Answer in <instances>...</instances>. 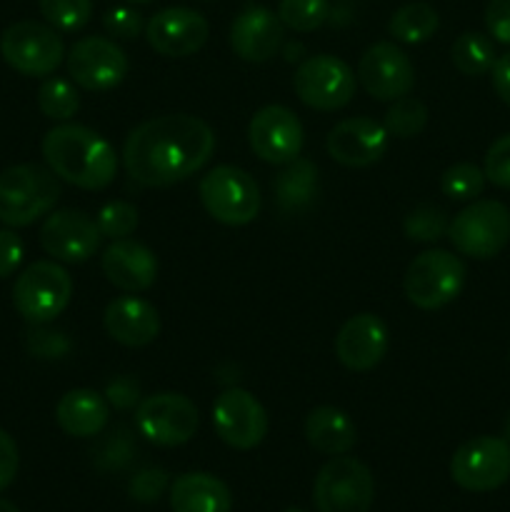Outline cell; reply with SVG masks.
Listing matches in <instances>:
<instances>
[{"label": "cell", "instance_id": "6da1fadb", "mask_svg": "<svg viewBox=\"0 0 510 512\" xmlns=\"http://www.w3.org/2000/svg\"><path fill=\"white\" fill-rule=\"evenodd\" d=\"M215 153V133L188 113L158 115L130 130L123 165L143 188H168L200 173Z\"/></svg>", "mask_w": 510, "mask_h": 512}, {"label": "cell", "instance_id": "7a4b0ae2", "mask_svg": "<svg viewBox=\"0 0 510 512\" xmlns=\"http://www.w3.org/2000/svg\"><path fill=\"white\" fill-rule=\"evenodd\" d=\"M40 150H43L45 165L60 180L75 188L103 190L113 183L118 173L115 148L88 125H55L45 133Z\"/></svg>", "mask_w": 510, "mask_h": 512}, {"label": "cell", "instance_id": "3957f363", "mask_svg": "<svg viewBox=\"0 0 510 512\" xmlns=\"http://www.w3.org/2000/svg\"><path fill=\"white\" fill-rule=\"evenodd\" d=\"M60 200V178L35 163L10 165L0 173V223L25 228L53 213Z\"/></svg>", "mask_w": 510, "mask_h": 512}, {"label": "cell", "instance_id": "277c9868", "mask_svg": "<svg viewBox=\"0 0 510 512\" xmlns=\"http://www.w3.org/2000/svg\"><path fill=\"white\" fill-rule=\"evenodd\" d=\"M200 203L218 223L240 228L258 218L260 190L253 175L235 165H215L200 178Z\"/></svg>", "mask_w": 510, "mask_h": 512}, {"label": "cell", "instance_id": "5b68a950", "mask_svg": "<svg viewBox=\"0 0 510 512\" xmlns=\"http://www.w3.org/2000/svg\"><path fill=\"white\" fill-rule=\"evenodd\" d=\"M465 263L450 250H425L410 260L403 278L405 298L420 310H438L453 303L465 285Z\"/></svg>", "mask_w": 510, "mask_h": 512}, {"label": "cell", "instance_id": "8992f818", "mask_svg": "<svg viewBox=\"0 0 510 512\" xmlns=\"http://www.w3.org/2000/svg\"><path fill=\"white\" fill-rule=\"evenodd\" d=\"M73 278L58 260H38L18 275L13 285V305L28 323H53L70 305Z\"/></svg>", "mask_w": 510, "mask_h": 512}, {"label": "cell", "instance_id": "52a82bcc", "mask_svg": "<svg viewBox=\"0 0 510 512\" xmlns=\"http://www.w3.org/2000/svg\"><path fill=\"white\" fill-rule=\"evenodd\" d=\"M373 500L375 480L363 460L335 455L315 475L313 503L318 512H368Z\"/></svg>", "mask_w": 510, "mask_h": 512}, {"label": "cell", "instance_id": "ba28073f", "mask_svg": "<svg viewBox=\"0 0 510 512\" xmlns=\"http://www.w3.org/2000/svg\"><path fill=\"white\" fill-rule=\"evenodd\" d=\"M0 55L15 73L28 78H48L63 63L65 45L53 25L18 20L0 35Z\"/></svg>", "mask_w": 510, "mask_h": 512}, {"label": "cell", "instance_id": "9c48e42d", "mask_svg": "<svg viewBox=\"0 0 510 512\" xmlns=\"http://www.w3.org/2000/svg\"><path fill=\"white\" fill-rule=\"evenodd\" d=\"M448 238L460 255L495 258L510 240V210L500 200H473L450 220Z\"/></svg>", "mask_w": 510, "mask_h": 512}, {"label": "cell", "instance_id": "30bf717a", "mask_svg": "<svg viewBox=\"0 0 510 512\" xmlns=\"http://www.w3.org/2000/svg\"><path fill=\"white\" fill-rule=\"evenodd\" d=\"M200 415L193 400L180 393L148 395L135 408V428L148 443L178 448L198 433Z\"/></svg>", "mask_w": 510, "mask_h": 512}, {"label": "cell", "instance_id": "8fae6325", "mask_svg": "<svg viewBox=\"0 0 510 512\" xmlns=\"http://www.w3.org/2000/svg\"><path fill=\"white\" fill-rule=\"evenodd\" d=\"M450 478L468 493H493L510 480V443L480 435L460 445L450 458Z\"/></svg>", "mask_w": 510, "mask_h": 512}, {"label": "cell", "instance_id": "7c38bea8", "mask_svg": "<svg viewBox=\"0 0 510 512\" xmlns=\"http://www.w3.org/2000/svg\"><path fill=\"white\" fill-rule=\"evenodd\" d=\"M293 88L300 103L313 110H340L353 100L355 73L338 55H313L303 60L293 75Z\"/></svg>", "mask_w": 510, "mask_h": 512}, {"label": "cell", "instance_id": "4fadbf2b", "mask_svg": "<svg viewBox=\"0 0 510 512\" xmlns=\"http://www.w3.org/2000/svg\"><path fill=\"white\" fill-rule=\"evenodd\" d=\"M68 75L75 85L90 93H108L128 75V55L115 40L88 35L80 38L65 55Z\"/></svg>", "mask_w": 510, "mask_h": 512}, {"label": "cell", "instance_id": "5bb4252c", "mask_svg": "<svg viewBox=\"0 0 510 512\" xmlns=\"http://www.w3.org/2000/svg\"><path fill=\"white\" fill-rule=\"evenodd\" d=\"M268 413L253 393L228 388L213 403V428L233 450H253L268 435Z\"/></svg>", "mask_w": 510, "mask_h": 512}, {"label": "cell", "instance_id": "9a60e30c", "mask_svg": "<svg viewBox=\"0 0 510 512\" xmlns=\"http://www.w3.org/2000/svg\"><path fill=\"white\" fill-rule=\"evenodd\" d=\"M248 143L263 163L285 165L300 158L305 143L303 123L285 105H265L250 118Z\"/></svg>", "mask_w": 510, "mask_h": 512}, {"label": "cell", "instance_id": "2e32d148", "mask_svg": "<svg viewBox=\"0 0 510 512\" xmlns=\"http://www.w3.org/2000/svg\"><path fill=\"white\" fill-rule=\"evenodd\" d=\"M100 240H103V233L98 223L83 210H55V213H48L45 223L40 225V245L58 263H85L98 253Z\"/></svg>", "mask_w": 510, "mask_h": 512}, {"label": "cell", "instance_id": "e0dca14e", "mask_svg": "<svg viewBox=\"0 0 510 512\" xmlns=\"http://www.w3.org/2000/svg\"><path fill=\"white\" fill-rule=\"evenodd\" d=\"M358 80L365 93L383 103L405 98L415 85V68L405 50L395 43H375L360 55Z\"/></svg>", "mask_w": 510, "mask_h": 512}, {"label": "cell", "instance_id": "ac0fdd59", "mask_svg": "<svg viewBox=\"0 0 510 512\" xmlns=\"http://www.w3.org/2000/svg\"><path fill=\"white\" fill-rule=\"evenodd\" d=\"M210 25L193 8H163L145 23V38L158 55L185 58L208 43Z\"/></svg>", "mask_w": 510, "mask_h": 512}, {"label": "cell", "instance_id": "d6986e66", "mask_svg": "<svg viewBox=\"0 0 510 512\" xmlns=\"http://www.w3.org/2000/svg\"><path fill=\"white\" fill-rule=\"evenodd\" d=\"M388 348V325L373 313L353 315L335 335V355L353 373H368L375 365L383 363Z\"/></svg>", "mask_w": 510, "mask_h": 512}, {"label": "cell", "instance_id": "ffe728a7", "mask_svg": "<svg viewBox=\"0 0 510 512\" xmlns=\"http://www.w3.org/2000/svg\"><path fill=\"white\" fill-rule=\"evenodd\" d=\"M388 130L373 118L340 120L325 138V148L335 163L345 168H368L388 153Z\"/></svg>", "mask_w": 510, "mask_h": 512}, {"label": "cell", "instance_id": "44dd1931", "mask_svg": "<svg viewBox=\"0 0 510 512\" xmlns=\"http://www.w3.org/2000/svg\"><path fill=\"white\" fill-rule=\"evenodd\" d=\"M283 28L278 15L265 5H245L230 25V48L248 63H265L278 55L283 45Z\"/></svg>", "mask_w": 510, "mask_h": 512}, {"label": "cell", "instance_id": "7402d4cb", "mask_svg": "<svg viewBox=\"0 0 510 512\" xmlns=\"http://www.w3.org/2000/svg\"><path fill=\"white\" fill-rule=\"evenodd\" d=\"M100 268L110 285L133 295L148 290L158 278V258L153 250L130 238L113 240L103 250Z\"/></svg>", "mask_w": 510, "mask_h": 512}, {"label": "cell", "instance_id": "603a6c76", "mask_svg": "<svg viewBox=\"0 0 510 512\" xmlns=\"http://www.w3.org/2000/svg\"><path fill=\"white\" fill-rule=\"evenodd\" d=\"M105 333L125 348H143L160 335L158 308L138 295L110 300L103 313Z\"/></svg>", "mask_w": 510, "mask_h": 512}, {"label": "cell", "instance_id": "cb8c5ba5", "mask_svg": "<svg viewBox=\"0 0 510 512\" xmlns=\"http://www.w3.org/2000/svg\"><path fill=\"white\" fill-rule=\"evenodd\" d=\"M108 418L110 403L90 388L68 390L55 405V420L70 438H95L105 430Z\"/></svg>", "mask_w": 510, "mask_h": 512}, {"label": "cell", "instance_id": "d4e9b609", "mask_svg": "<svg viewBox=\"0 0 510 512\" xmlns=\"http://www.w3.org/2000/svg\"><path fill=\"white\" fill-rule=\"evenodd\" d=\"M173 512H230L233 495L228 485L210 473H185L170 483Z\"/></svg>", "mask_w": 510, "mask_h": 512}, {"label": "cell", "instance_id": "484cf974", "mask_svg": "<svg viewBox=\"0 0 510 512\" xmlns=\"http://www.w3.org/2000/svg\"><path fill=\"white\" fill-rule=\"evenodd\" d=\"M305 438L310 448L335 458V455H348L355 448L358 428L345 410L335 405H320L310 410L305 418Z\"/></svg>", "mask_w": 510, "mask_h": 512}, {"label": "cell", "instance_id": "4316f807", "mask_svg": "<svg viewBox=\"0 0 510 512\" xmlns=\"http://www.w3.org/2000/svg\"><path fill=\"white\" fill-rule=\"evenodd\" d=\"M318 190V168L308 158H295L280 165V173L273 180L275 203L283 213H298L308 208Z\"/></svg>", "mask_w": 510, "mask_h": 512}, {"label": "cell", "instance_id": "83f0119b", "mask_svg": "<svg viewBox=\"0 0 510 512\" xmlns=\"http://www.w3.org/2000/svg\"><path fill=\"white\" fill-rule=\"evenodd\" d=\"M440 18L435 13L433 5L428 3H408L398 8L390 18L388 30L398 43L405 45H420L430 40L438 30Z\"/></svg>", "mask_w": 510, "mask_h": 512}, {"label": "cell", "instance_id": "f1b7e54d", "mask_svg": "<svg viewBox=\"0 0 510 512\" xmlns=\"http://www.w3.org/2000/svg\"><path fill=\"white\" fill-rule=\"evenodd\" d=\"M450 58H453V65L463 75H485L493 70L495 60V43L488 38V35L478 33V30H468V33L458 35L450 48Z\"/></svg>", "mask_w": 510, "mask_h": 512}, {"label": "cell", "instance_id": "f546056e", "mask_svg": "<svg viewBox=\"0 0 510 512\" xmlns=\"http://www.w3.org/2000/svg\"><path fill=\"white\" fill-rule=\"evenodd\" d=\"M38 108L45 118L65 123V120L73 118L80 108L78 90H75V85L65 78H45L38 90Z\"/></svg>", "mask_w": 510, "mask_h": 512}, {"label": "cell", "instance_id": "4dcf8cb0", "mask_svg": "<svg viewBox=\"0 0 510 512\" xmlns=\"http://www.w3.org/2000/svg\"><path fill=\"white\" fill-rule=\"evenodd\" d=\"M428 125V108L418 98H398L388 108L383 118V128L388 130L390 138L408 140L420 135Z\"/></svg>", "mask_w": 510, "mask_h": 512}, {"label": "cell", "instance_id": "1f68e13d", "mask_svg": "<svg viewBox=\"0 0 510 512\" xmlns=\"http://www.w3.org/2000/svg\"><path fill=\"white\" fill-rule=\"evenodd\" d=\"M45 23L58 33H75L90 23L93 0H38Z\"/></svg>", "mask_w": 510, "mask_h": 512}, {"label": "cell", "instance_id": "d6a6232c", "mask_svg": "<svg viewBox=\"0 0 510 512\" xmlns=\"http://www.w3.org/2000/svg\"><path fill=\"white\" fill-rule=\"evenodd\" d=\"M278 18L295 33H313L330 18L328 0H280Z\"/></svg>", "mask_w": 510, "mask_h": 512}, {"label": "cell", "instance_id": "836d02e7", "mask_svg": "<svg viewBox=\"0 0 510 512\" xmlns=\"http://www.w3.org/2000/svg\"><path fill=\"white\" fill-rule=\"evenodd\" d=\"M485 188V173L483 168L473 163H455L440 178V190L443 195H448L450 200H458V203H470V200L478 198Z\"/></svg>", "mask_w": 510, "mask_h": 512}, {"label": "cell", "instance_id": "e575fe53", "mask_svg": "<svg viewBox=\"0 0 510 512\" xmlns=\"http://www.w3.org/2000/svg\"><path fill=\"white\" fill-rule=\"evenodd\" d=\"M448 225L450 223L445 218L443 208H438V205H418L413 213H408L403 230L408 240H415V243H435L443 235H448Z\"/></svg>", "mask_w": 510, "mask_h": 512}, {"label": "cell", "instance_id": "d590c367", "mask_svg": "<svg viewBox=\"0 0 510 512\" xmlns=\"http://www.w3.org/2000/svg\"><path fill=\"white\" fill-rule=\"evenodd\" d=\"M95 223H98L103 238H128L138 228V208L133 203H128V200H110V203H105L98 210Z\"/></svg>", "mask_w": 510, "mask_h": 512}, {"label": "cell", "instance_id": "8d00e7d4", "mask_svg": "<svg viewBox=\"0 0 510 512\" xmlns=\"http://www.w3.org/2000/svg\"><path fill=\"white\" fill-rule=\"evenodd\" d=\"M483 173L488 183H493L495 188L510 190V133L500 135L493 145L485 153V165Z\"/></svg>", "mask_w": 510, "mask_h": 512}, {"label": "cell", "instance_id": "74e56055", "mask_svg": "<svg viewBox=\"0 0 510 512\" xmlns=\"http://www.w3.org/2000/svg\"><path fill=\"white\" fill-rule=\"evenodd\" d=\"M170 478L163 468H145L140 473L133 475L128 485V495L135 500V503L150 505L155 500H160V495L168 490Z\"/></svg>", "mask_w": 510, "mask_h": 512}, {"label": "cell", "instance_id": "f35d334b", "mask_svg": "<svg viewBox=\"0 0 510 512\" xmlns=\"http://www.w3.org/2000/svg\"><path fill=\"white\" fill-rule=\"evenodd\" d=\"M103 25L105 30L118 40H135L145 30L143 15H140L135 8H128V5L110 8L108 13H105Z\"/></svg>", "mask_w": 510, "mask_h": 512}, {"label": "cell", "instance_id": "ab89813d", "mask_svg": "<svg viewBox=\"0 0 510 512\" xmlns=\"http://www.w3.org/2000/svg\"><path fill=\"white\" fill-rule=\"evenodd\" d=\"M28 348L35 358H63L70 350V340L60 330L48 328H33L28 333Z\"/></svg>", "mask_w": 510, "mask_h": 512}, {"label": "cell", "instance_id": "60d3db41", "mask_svg": "<svg viewBox=\"0 0 510 512\" xmlns=\"http://www.w3.org/2000/svg\"><path fill=\"white\" fill-rule=\"evenodd\" d=\"M485 28L493 35L495 43L510 45V0H488Z\"/></svg>", "mask_w": 510, "mask_h": 512}, {"label": "cell", "instance_id": "b9f144b4", "mask_svg": "<svg viewBox=\"0 0 510 512\" xmlns=\"http://www.w3.org/2000/svg\"><path fill=\"white\" fill-rule=\"evenodd\" d=\"M25 245L15 230H0V278H10L20 268Z\"/></svg>", "mask_w": 510, "mask_h": 512}, {"label": "cell", "instance_id": "7bdbcfd3", "mask_svg": "<svg viewBox=\"0 0 510 512\" xmlns=\"http://www.w3.org/2000/svg\"><path fill=\"white\" fill-rule=\"evenodd\" d=\"M105 400H108L110 405H115L118 410L138 408L140 403L138 380L128 378V375H120V378L110 380L108 388H105Z\"/></svg>", "mask_w": 510, "mask_h": 512}, {"label": "cell", "instance_id": "ee69618b", "mask_svg": "<svg viewBox=\"0 0 510 512\" xmlns=\"http://www.w3.org/2000/svg\"><path fill=\"white\" fill-rule=\"evenodd\" d=\"M18 465H20L18 445H15V440L0 428V493H3V490L15 480V475H18Z\"/></svg>", "mask_w": 510, "mask_h": 512}, {"label": "cell", "instance_id": "f6af8a7d", "mask_svg": "<svg viewBox=\"0 0 510 512\" xmlns=\"http://www.w3.org/2000/svg\"><path fill=\"white\" fill-rule=\"evenodd\" d=\"M490 78H493V88L498 93V98L503 100L505 105H510V53L500 55L495 60L493 70H490Z\"/></svg>", "mask_w": 510, "mask_h": 512}, {"label": "cell", "instance_id": "bcb514c9", "mask_svg": "<svg viewBox=\"0 0 510 512\" xmlns=\"http://www.w3.org/2000/svg\"><path fill=\"white\" fill-rule=\"evenodd\" d=\"M0 512H20L18 508H15L13 503H8V500L0 498Z\"/></svg>", "mask_w": 510, "mask_h": 512}, {"label": "cell", "instance_id": "7dc6e473", "mask_svg": "<svg viewBox=\"0 0 510 512\" xmlns=\"http://www.w3.org/2000/svg\"><path fill=\"white\" fill-rule=\"evenodd\" d=\"M505 440L510 443V415H508V420H505Z\"/></svg>", "mask_w": 510, "mask_h": 512}, {"label": "cell", "instance_id": "c3c4849f", "mask_svg": "<svg viewBox=\"0 0 510 512\" xmlns=\"http://www.w3.org/2000/svg\"><path fill=\"white\" fill-rule=\"evenodd\" d=\"M128 3H138V5H148V3H155V0H128Z\"/></svg>", "mask_w": 510, "mask_h": 512}, {"label": "cell", "instance_id": "681fc988", "mask_svg": "<svg viewBox=\"0 0 510 512\" xmlns=\"http://www.w3.org/2000/svg\"><path fill=\"white\" fill-rule=\"evenodd\" d=\"M283 512H305V510H300V508H288V510H283Z\"/></svg>", "mask_w": 510, "mask_h": 512}]
</instances>
